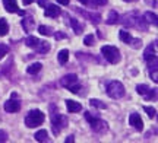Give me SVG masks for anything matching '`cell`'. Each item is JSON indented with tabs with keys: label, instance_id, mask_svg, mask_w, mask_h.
Listing matches in <instances>:
<instances>
[{
	"label": "cell",
	"instance_id": "1",
	"mask_svg": "<svg viewBox=\"0 0 158 143\" xmlns=\"http://www.w3.org/2000/svg\"><path fill=\"white\" fill-rule=\"evenodd\" d=\"M45 120V115L43 111L40 109H31L27 117H25V126L29 127V129H34V127L41 126Z\"/></svg>",
	"mask_w": 158,
	"mask_h": 143
},
{
	"label": "cell",
	"instance_id": "2",
	"mask_svg": "<svg viewBox=\"0 0 158 143\" xmlns=\"http://www.w3.org/2000/svg\"><path fill=\"white\" fill-rule=\"evenodd\" d=\"M101 54L104 56V58L107 60L108 63L117 64L120 62V50L114 46H104L101 47Z\"/></svg>",
	"mask_w": 158,
	"mask_h": 143
},
{
	"label": "cell",
	"instance_id": "3",
	"mask_svg": "<svg viewBox=\"0 0 158 143\" xmlns=\"http://www.w3.org/2000/svg\"><path fill=\"white\" fill-rule=\"evenodd\" d=\"M60 85H62L63 88L69 89L70 92H73V93H78V92L81 91V85H79L78 76L73 73L63 76L62 79H60Z\"/></svg>",
	"mask_w": 158,
	"mask_h": 143
},
{
	"label": "cell",
	"instance_id": "4",
	"mask_svg": "<svg viewBox=\"0 0 158 143\" xmlns=\"http://www.w3.org/2000/svg\"><path fill=\"white\" fill-rule=\"evenodd\" d=\"M107 93L110 98H114V99H118V98H123L126 91H124V86L122 82L118 80H113L110 82L107 86Z\"/></svg>",
	"mask_w": 158,
	"mask_h": 143
},
{
	"label": "cell",
	"instance_id": "5",
	"mask_svg": "<svg viewBox=\"0 0 158 143\" xmlns=\"http://www.w3.org/2000/svg\"><path fill=\"white\" fill-rule=\"evenodd\" d=\"M85 118L88 120V123L91 124V129L97 133H104L107 130V123L106 121H102L101 118H98V117H92L91 113H85Z\"/></svg>",
	"mask_w": 158,
	"mask_h": 143
},
{
	"label": "cell",
	"instance_id": "6",
	"mask_svg": "<svg viewBox=\"0 0 158 143\" xmlns=\"http://www.w3.org/2000/svg\"><path fill=\"white\" fill-rule=\"evenodd\" d=\"M51 126H53V133L57 136L64 127L68 126V118L60 113H56V114L51 115Z\"/></svg>",
	"mask_w": 158,
	"mask_h": 143
},
{
	"label": "cell",
	"instance_id": "7",
	"mask_svg": "<svg viewBox=\"0 0 158 143\" xmlns=\"http://www.w3.org/2000/svg\"><path fill=\"white\" fill-rule=\"evenodd\" d=\"M129 124L135 130H138V132H141L142 129H143V121H142L141 115L136 114V113H132V114L129 115Z\"/></svg>",
	"mask_w": 158,
	"mask_h": 143
},
{
	"label": "cell",
	"instance_id": "8",
	"mask_svg": "<svg viewBox=\"0 0 158 143\" xmlns=\"http://www.w3.org/2000/svg\"><path fill=\"white\" fill-rule=\"evenodd\" d=\"M5 109L7 113H18L21 109V102L18 101L16 98H10L9 101L5 102Z\"/></svg>",
	"mask_w": 158,
	"mask_h": 143
},
{
	"label": "cell",
	"instance_id": "9",
	"mask_svg": "<svg viewBox=\"0 0 158 143\" xmlns=\"http://www.w3.org/2000/svg\"><path fill=\"white\" fill-rule=\"evenodd\" d=\"M143 58L147 62H152L154 58H157V41H154L152 46L147 47V50L143 51Z\"/></svg>",
	"mask_w": 158,
	"mask_h": 143
},
{
	"label": "cell",
	"instance_id": "10",
	"mask_svg": "<svg viewBox=\"0 0 158 143\" xmlns=\"http://www.w3.org/2000/svg\"><path fill=\"white\" fill-rule=\"evenodd\" d=\"M44 15L47 18H57L60 15V9H59V6H56V5H47L45 6Z\"/></svg>",
	"mask_w": 158,
	"mask_h": 143
},
{
	"label": "cell",
	"instance_id": "11",
	"mask_svg": "<svg viewBox=\"0 0 158 143\" xmlns=\"http://www.w3.org/2000/svg\"><path fill=\"white\" fill-rule=\"evenodd\" d=\"M21 25H22V28L25 32H31L32 31V28L35 26V21L32 16H28V18H23L22 22H21Z\"/></svg>",
	"mask_w": 158,
	"mask_h": 143
},
{
	"label": "cell",
	"instance_id": "12",
	"mask_svg": "<svg viewBox=\"0 0 158 143\" xmlns=\"http://www.w3.org/2000/svg\"><path fill=\"white\" fill-rule=\"evenodd\" d=\"M66 108H68L69 113H79V111H82V105L73 99H68L66 101Z\"/></svg>",
	"mask_w": 158,
	"mask_h": 143
},
{
	"label": "cell",
	"instance_id": "13",
	"mask_svg": "<svg viewBox=\"0 0 158 143\" xmlns=\"http://www.w3.org/2000/svg\"><path fill=\"white\" fill-rule=\"evenodd\" d=\"M3 6H5V9L9 13H16L19 9H18V3L16 0H3Z\"/></svg>",
	"mask_w": 158,
	"mask_h": 143
},
{
	"label": "cell",
	"instance_id": "14",
	"mask_svg": "<svg viewBox=\"0 0 158 143\" xmlns=\"http://www.w3.org/2000/svg\"><path fill=\"white\" fill-rule=\"evenodd\" d=\"M73 9L76 12H79L81 15H84L85 18H88L92 23H100V21H101V16L98 13H86V12H82V10H79V9H76V7H73Z\"/></svg>",
	"mask_w": 158,
	"mask_h": 143
},
{
	"label": "cell",
	"instance_id": "15",
	"mask_svg": "<svg viewBox=\"0 0 158 143\" xmlns=\"http://www.w3.org/2000/svg\"><path fill=\"white\" fill-rule=\"evenodd\" d=\"M70 26L73 28V31H75V34L76 35H81L82 34V31H84V25L79 22L78 19H75V18H70Z\"/></svg>",
	"mask_w": 158,
	"mask_h": 143
},
{
	"label": "cell",
	"instance_id": "16",
	"mask_svg": "<svg viewBox=\"0 0 158 143\" xmlns=\"http://www.w3.org/2000/svg\"><path fill=\"white\" fill-rule=\"evenodd\" d=\"M50 42H47V41H40L38 42V46L35 47V50L40 53V54H47V53L50 51Z\"/></svg>",
	"mask_w": 158,
	"mask_h": 143
},
{
	"label": "cell",
	"instance_id": "17",
	"mask_svg": "<svg viewBox=\"0 0 158 143\" xmlns=\"http://www.w3.org/2000/svg\"><path fill=\"white\" fill-rule=\"evenodd\" d=\"M143 21L147 23H152L154 26H157L158 22H157V15L155 13H152V12H147L145 15H143V18H142Z\"/></svg>",
	"mask_w": 158,
	"mask_h": 143
},
{
	"label": "cell",
	"instance_id": "18",
	"mask_svg": "<svg viewBox=\"0 0 158 143\" xmlns=\"http://www.w3.org/2000/svg\"><path fill=\"white\" fill-rule=\"evenodd\" d=\"M57 60H59V63L60 64H66L69 60V51L66 50V48H63V50H60L59 51V54H57Z\"/></svg>",
	"mask_w": 158,
	"mask_h": 143
},
{
	"label": "cell",
	"instance_id": "19",
	"mask_svg": "<svg viewBox=\"0 0 158 143\" xmlns=\"http://www.w3.org/2000/svg\"><path fill=\"white\" fill-rule=\"evenodd\" d=\"M120 21V16H118V13L116 10H111L110 13H108V18L106 22L108 23V25H116V23Z\"/></svg>",
	"mask_w": 158,
	"mask_h": 143
},
{
	"label": "cell",
	"instance_id": "20",
	"mask_svg": "<svg viewBox=\"0 0 158 143\" xmlns=\"http://www.w3.org/2000/svg\"><path fill=\"white\" fill-rule=\"evenodd\" d=\"M34 137L37 142H48V133H47V130H38Z\"/></svg>",
	"mask_w": 158,
	"mask_h": 143
},
{
	"label": "cell",
	"instance_id": "21",
	"mask_svg": "<svg viewBox=\"0 0 158 143\" xmlns=\"http://www.w3.org/2000/svg\"><path fill=\"white\" fill-rule=\"evenodd\" d=\"M118 37H120V40L123 41V42H126V44H130V41H132V35H130V32H127V31H124V29H122L120 32H118Z\"/></svg>",
	"mask_w": 158,
	"mask_h": 143
},
{
	"label": "cell",
	"instance_id": "22",
	"mask_svg": "<svg viewBox=\"0 0 158 143\" xmlns=\"http://www.w3.org/2000/svg\"><path fill=\"white\" fill-rule=\"evenodd\" d=\"M9 32V25L6 22V19L0 18V37H5Z\"/></svg>",
	"mask_w": 158,
	"mask_h": 143
},
{
	"label": "cell",
	"instance_id": "23",
	"mask_svg": "<svg viewBox=\"0 0 158 143\" xmlns=\"http://www.w3.org/2000/svg\"><path fill=\"white\" fill-rule=\"evenodd\" d=\"M40 40L37 37H27V40H25V44L29 47V48H35V47L38 46Z\"/></svg>",
	"mask_w": 158,
	"mask_h": 143
},
{
	"label": "cell",
	"instance_id": "24",
	"mask_svg": "<svg viewBox=\"0 0 158 143\" xmlns=\"http://www.w3.org/2000/svg\"><path fill=\"white\" fill-rule=\"evenodd\" d=\"M41 67H43V64L41 63H32L28 69H27V72H28L29 74H35V73H38L40 70H41Z\"/></svg>",
	"mask_w": 158,
	"mask_h": 143
},
{
	"label": "cell",
	"instance_id": "25",
	"mask_svg": "<svg viewBox=\"0 0 158 143\" xmlns=\"http://www.w3.org/2000/svg\"><path fill=\"white\" fill-rule=\"evenodd\" d=\"M38 32L41 35H47V37H50V35H53V28H51V26L41 25V26H38Z\"/></svg>",
	"mask_w": 158,
	"mask_h": 143
},
{
	"label": "cell",
	"instance_id": "26",
	"mask_svg": "<svg viewBox=\"0 0 158 143\" xmlns=\"http://www.w3.org/2000/svg\"><path fill=\"white\" fill-rule=\"evenodd\" d=\"M89 104H91V107H95V108H100V109L107 108V105H106L104 102H101L100 99H94V98H92V99L89 101Z\"/></svg>",
	"mask_w": 158,
	"mask_h": 143
},
{
	"label": "cell",
	"instance_id": "27",
	"mask_svg": "<svg viewBox=\"0 0 158 143\" xmlns=\"http://www.w3.org/2000/svg\"><path fill=\"white\" fill-rule=\"evenodd\" d=\"M157 88H154V89H149V91L147 92V93H145V95H143V97H145V99H147V101H149V99H155V98H157Z\"/></svg>",
	"mask_w": 158,
	"mask_h": 143
},
{
	"label": "cell",
	"instance_id": "28",
	"mask_svg": "<svg viewBox=\"0 0 158 143\" xmlns=\"http://www.w3.org/2000/svg\"><path fill=\"white\" fill-rule=\"evenodd\" d=\"M148 91H149V86L148 85H138L136 86V92H138L139 95H145Z\"/></svg>",
	"mask_w": 158,
	"mask_h": 143
},
{
	"label": "cell",
	"instance_id": "29",
	"mask_svg": "<svg viewBox=\"0 0 158 143\" xmlns=\"http://www.w3.org/2000/svg\"><path fill=\"white\" fill-rule=\"evenodd\" d=\"M129 46L132 47V48L138 50V48H141V47H142V41L139 40V38H132V41H130Z\"/></svg>",
	"mask_w": 158,
	"mask_h": 143
},
{
	"label": "cell",
	"instance_id": "30",
	"mask_svg": "<svg viewBox=\"0 0 158 143\" xmlns=\"http://www.w3.org/2000/svg\"><path fill=\"white\" fill-rule=\"evenodd\" d=\"M94 41H95L94 35L89 34V35H86V37L84 38V44L85 46H94Z\"/></svg>",
	"mask_w": 158,
	"mask_h": 143
},
{
	"label": "cell",
	"instance_id": "31",
	"mask_svg": "<svg viewBox=\"0 0 158 143\" xmlns=\"http://www.w3.org/2000/svg\"><path fill=\"white\" fill-rule=\"evenodd\" d=\"M143 109H145V113L149 115V118H154L155 114H157V109L152 108V107H143Z\"/></svg>",
	"mask_w": 158,
	"mask_h": 143
},
{
	"label": "cell",
	"instance_id": "32",
	"mask_svg": "<svg viewBox=\"0 0 158 143\" xmlns=\"http://www.w3.org/2000/svg\"><path fill=\"white\" fill-rule=\"evenodd\" d=\"M108 0H88V3H91L92 6H106Z\"/></svg>",
	"mask_w": 158,
	"mask_h": 143
},
{
	"label": "cell",
	"instance_id": "33",
	"mask_svg": "<svg viewBox=\"0 0 158 143\" xmlns=\"http://www.w3.org/2000/svg\"><path fill=\"white\" fill-rule=\"evenodd\" d=\"M7 53H9V47L6 44H0V58H3Z\"/></svg>",
	"mask_w": 158,
	"mask_h": 143
},
{
	"label": "cell",
	"instance_id": "34",
	"mask_svg": "<svg viewBox=\"0 0 158 143\" xmlns=\"http://www.w3.org/2000/svg\"><path fill=\"white\" fill-rule=\"evenodd\" d=\"M54 38H56L57 41H60V40H66V38H68V35H66V34H63V32H60V31H59V32H56V34H54Z\"/></svg>",
	"mask_w": 158,
	"mask_h": 143
},
{
	"label": "cell",
	"instance_id": "35",
	"mask_svg": "<svg viewBox=\"0 0 158 143\" xmlns=\"http://www.w3.org/2000/svg\"><path fill=\"white\" fill-rule=\"evenodd\" d=\"M0 142H7V133L3 132V130H0Z\"/></svg>",
	"mask_w": 158,
	"mask_h": 143
},
{
	"label": "cell",
	"instance_id": "36",
	"mask_svg": "<svg viewBox=\"0 0 158 143\" xmlns=\"http://www.w3.org/2000/svg\"><path fill=\"white\" fill-rule=\"evenodd\" d=\"M38 5L41 6V7H45V6L48 5V0H38Z\"/></svg>",
	"mask_w": 158,
	"mask_h": 143
},
{
	"label": "cell",
	"instance_id": "37",
	"mask_svg": "<svg viewBox=\"0 0 158 143\" xmlns=\"http://www.w3.org/2000/svg\"><path fill=\"white\" fill-rule=\"evenodd\" d=\"M69 2H70V0H57V3H59V5H63V6H68Z\"/></svg>",
	"mask_w": 158,
	"mask_h": 143
},
{
	"label": "cell",
	"instance_id": "38",
	"mask_svg": "<svg viewBox=\"0 0 158 143\" xmlns=\"http://www.w3.org/2000/svg\"><path fill=\"white\" fill-rule=\"evenodd\" d=\"M35 0H22L23 5H31V3H34Z\"/></svg>",
	"mask_w": 158,
	"mask_h": 143
},
{
	"label": "cell",
	"instance_id": "39",
	"mask_svg": "<svg viewBox=\"0 0 158 143\" xmlns=\"http://www.w3.org/2000/svg\"><path fill=\"white\" fill-rule=\"evenodd\" d=\"M72 142H75V139H73V136H69L68 139H66V143H72Z\"/></svg>",
	"mask_w": 158,
	"mask_h": 143
},
{
	"label": "cell",
	"instance_id": "40",
	"mask_svg": "<svg viewBox=\"0 0 158 143\" xmlns=\"http://www.w3.org/2000/svg\"><path fill=\"white\" fill-rule=\"evenodd\" d=\"M79 3H82V5H88V0H78Z\"/></svg>",
	"mask_w": 158,
	"mask_h": 143
},
{
	"label": "cell",
	"instance_id": "41",
	"mask_svg": "<svg viewBox=\"0 0 158 143\" xmlns=\"http://www.w3.org/2000/svg\"><path fill=\"white\" fill-rule=\"evenodd\" d=\"M16 13H18V15H21V16H23V15H25V12H23V10H18Z\"/></svg>",
	"mask_w": 158,
	"mask_h": 143
},
{
	"label": "cell",
	"instance_id": "42",
	"mask_svg": "<svg viewBox=\"0 0 158 143\" xmlns=\"http://www.w3.org/2000/svg\"><path fill=\"white\" fill-rule=\"evenodd\" d=\"M129 2H138V0H129Z\"/></svg>",
	"mask_w": 158,
	"mask_h": 143
},
{
	"label": "cell",
	"instance_id": "43",
	"mask_svg": "<svg viewBox=\"0 0 158 143\" xmlns=\"http://www.w3.org/2000/svg\"><path fill=\"white\" fill-rule=\"evenodd\" d=\"M123 2H129V0H123Z\"/></svg>",
	"mask_w": 158,
	"mask_h": 143
}]
</instances>
